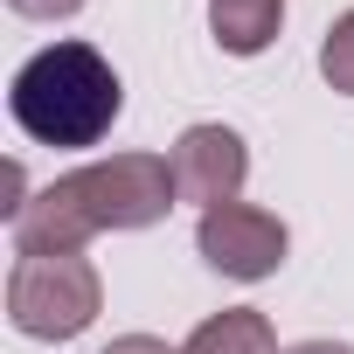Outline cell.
Returning a JSON list of instances; mask_svg holds the SVG:
<instances>
[{"label": "cell", "mask_w": 354, "mask_h": 354, "mask_svg": "<svg viewBox=\"0 0 354 354\" xmlns=\"http://www.w3.org/2000/svg\"><path fill=\"white\" fill-rule=\"evenodd\" d=\"M174 202H181L174 195V167L160 153H111V160H91L77 174H56L35 202H21L15 250L21 257H63L104 230H146Z\"/></svg>", "instance_id": "obj_1"}, {"label": "cell", "mask_w": 354, "mask_h": 354, "mask_svg": "<svg viewBox=\"0 0 354 354\" xmlns=\"http://www.w3.org/2000/svg\"><path fill=\"white\" fill-rule=\"evenodd\" d=\"M8 111L35 146H97L125 111V84L91 42H49L15 70Z\"/></svg>", "instance_id": "obj_2"}, {"label": "cell", "mask_w": 354, "mask_h": 354, "mask_svg": "<svg viewBox=\"0 0 354 354\" xmlns=\"http://www.w3.org/2000/svg\"><path fill=\"white\" fill-rule=\"evenodd\" d=\"M104 306V285L91 271V257L63 250V257H21L8 278V319L28 340H77Z\"/></svg>", "instance_id": "obj_3"}, {"label": "cell", "mask_w": 354, "mask_h": 354, "mask_svg": "<svg viewBox=\"0 0 354 354\" xmlns=\"http://www.w3.org/2000/svg\"><path fill=\"white\" fill-rule=\"evenodd\" d=\"M285 223L271 216V209H250V202H223V209H209L202 216V230H195V250L223 271V278H243V285H257V278H271L278 264H285Z\"/></svg>", "instance_id": "obj_4"}, {"label": "cell", "mask_w": 354, "mask_h": 354, "mask_svg": "<svg viewBox=\"0 0 354 354\" xmlns=\"http://www.w3.org/2000/svg\"><path fill=\"white\" fill-rule=\"evenodd\" d=\"M167 167H174V195L195 202V209L209 216V209L236 202L243 174H250V153H243V139H236L230 125H188L181 139H174Z\"/></svg>", "instance_id": "obj_5"}, {"label": "cell", "mask_w": 354, "mask_h": 354, "mask_svg": "<svg viewBox=\"0 0 354 354\" xmlns=\"http://www.w3.org/2000/svg\"><path fill=\"white\" fill-rule=\"evenodd\" d=\"M285 21V0H209V28L230 56H264L278 42Z\"/></svg>", "instance_id": "obj_6"}, {"label": "cell", "mask_w": 354, "mask_h": 354, "mask_svg": "<svg viewBox=\"0 0 354 354\" xmlns=\"http://www.w3.org/2000/svg\"><path fill=\"white\" fill-rule=\"evenodd\" d=\"M181 354H285V347H278V333H271V319L257 306H230V313L202 319Z\"/></svg>", "instance_id": "obj_7"}, {"label": "cell", "mask_w": 354, "mask_h": 354, "mask_svg": "<svg viewBox=\"0 0 354 354\" xmlns=\"http://www.w3.org/2000/svg\"><path fill=\"white\" fill-rule=\"evenodd\" d=\"M319 77H326L340 97H354V8L326 28V42H319Z\"/></svg>", "instance_id": "obj_8"}, {"label": "cell", "mask_w": 354, "mask_h": 354, "mask_svg": "<svg viewBox=\"0 0 354 354\" xmlns=\"http://www.w3.org/2000/svg\"><path fill=\"white\" fill-rule=\"evenodd\" d=\"M15 15H28V21H63V15H77L84 0H8Z\"/></svg>", "instance_id": "obj_9"}, {"label": "cell", "mask_w": 354, "mask_h": 354, "mask_svg": "<svg viewBox=\"0 0 354 354\" xmlns=\"http://www.w3.org/2000/svg\"><path fill=\"white\" fill-rule=\"evenodd\" d=\"M104 354H174V347H167V340H153V333H118Z\"/></svg>", "instance_id": "obj_10"}, {"label": "cell", "mask_w": 354, "mask_h": 354, "mask_svg": "<svg viewBox=\"0 0 354 354\" xmlns=\"http://www.w3.org/2000/svg\"><path fill=\"white\" fill-rule=\"evenodd\" d=\"M285 354H354L347 340H299V347H285Z\"/></svg>", "instance_id": "obj_11"}]
</instances>
